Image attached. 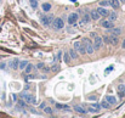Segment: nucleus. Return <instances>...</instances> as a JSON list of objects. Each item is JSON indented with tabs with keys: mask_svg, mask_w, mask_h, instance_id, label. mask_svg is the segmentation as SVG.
<instances>
[{
	"mask_svg": "<svg viewBox=\"0 0 125 118\" xmlns=\"http://www.w3.org/2000/svg\"><path fill=\"white\" fill-rule=\"evenodd\" d=\"M78 19H79V16H78V13H75V12L68 15V23H69L70 26H77Z\"/></svg>",
	"mask_w": 125,
	"mask_h": 118,
	"instance_id": "obj_4",
	"label": "nucleus"
},
{
	"mask_svg": "<svg viewBox=\"0 0 125 118\" xmlns=\"http://www.w3.org/2000/svg\"><path fill=\"white\" fill-rule=\"evenodd\" d=\"M102 40H103V43H106V44H109V35H104V37L102 38Z\"/></svg>",
	"mask_w": 125,
	"mask_h": 118,
	"instance_id": "obj_28",
	"label": "nucleus"
},
{
	"mask_svg": "<svg viewBox=\"0 0 125 118\" xmlns=\"http://www.w3.org/2000/svg\"><path fill=\"white\" fill-rule=\"evenodd\" d=\"M100 5L103 6V7H106V6H108V5H109V1H108V0H102V1L100 3Z\"/></svg>",
	"mask_w": 125,
	"mask_h": 118,
	"instance_id": "obj_25",
	"label": "nucleus"
},
{
	"mask_svg": "<svg viewBox=\"0 0 125 118\" xmlns=\"http://www.w3.org/2000/svg\"><path fill=\"white\" fill-rule=\"evenodd\" d=\"M107 16H108V19H111V21H115V19H117V13L115 12H108V15H107Z\"/></svg>",
	"mask_w": 125,
	"mask_h": 118,
	"instance_id": "obj_21",
	"label": "nucleus"
},
{
	"mask_svg": "<svg viewBox=\"0 0 125 118\" xmlns=\"http://www.w3.org/2000/svg\"><path fill=\"white\" fill-rule=\"evenodd\" d=\"M100 26H101V27H103V28H106V29H109V28L114 27V25H113V21H111V19H108V18H104V19H102V21L100 22Z\"/></svg>",
	"mask_w": 125,
	"mask_h": 118,
	"instance_id": "obj_6",
	"label": "nucleus"
},
{
	"mask_svg": "<svg viewBox=\"0 0 125 118\" xmlns=\"http://www.w3.org/2000/svg\"><path fill=\"white\" fill-rule=\"evenodd\" d=\"M21 97L22 99H24L26 100V102H28V104H30V105H35L37 104V99H35V96H33V95H30V94H21Z\"/></svg>",
	"mask_w": 125,
	"mask_h": 118,
	"instance_id": "obj_2",
	"label": "nucleus"
},
{
	"mask_svg": "<svg viewBox=\"0 0 125 118\" xmlns=\"http://www.w3.org/2000/svg\"><path fill=\"white\" fill-rule=\"evenodd\" d=\"M68 54H69V56H70V58H72V60H77V58H78V51H77L75 49H70V50L68 51Z\"/></svg>",
	"mask_w": 125,
	"mask_h": 118,
	"instance_id": "obj_12",
	"label": "nucleus"
},
{
	"mask_svg": "<svg viewBox=\"0 0 125 118\" xmlns=\"http://www.w3.org/2000/svg\"><path fill=\"white\" fill-rule=\"evenodd\" d=\"M73 110H74L75 112L80 113V114H85V113H87V111H86L83 106H80V105H75V106L73 107Z\"/></svg>",
	"mask_w": 125,
	"mask_h": 118,
	"instance_id": "obj_10",
	"label": "nucleus"
},
{
	"mask_svg": "<svg viewBox=\"0 0 125 118\" xmlns=\"http://www.w3.org/2000/svg\"><path fill=\"white\" fill-rule=\"evenodd\" d=\"M109 1V5L114 9V10H117V9H119V6H120V3H119V0H108Z\"/></svg>",
	"mask_w": 125,
	"mask_h": 118,
	"instance_id": "obj_13",
	"label": "nucleus"
},
{
	"mask_svg": "<svg viewBox=\"0 0 125 118\" xmlns=\"http://www.w3.org/2000/svg\"><path fill=\"white\" fill-rule=\"evenodd\" d=\"M41 7H43V11L44 12H47V11H50L51 10V4H49V3H44L43 5H41Z\"/></svg>",
	"mask_w": 125,
	"mask_h": 118,
	"instance_id": "obj_19",
	"label": "nucleus"
},
{
	"mask_svg": "<svg viewBox=\"0 0 125 118\" xmlns=\"http://www.w3.org/2000/svg\"><path fill=\"white\" fill-rule=\"evenodd\" d=\"M18 63H20V61L17 60V58H15V60H12V62L10 63V67L12 69H17V68H18Z\"/></svg>",
	"mask_w": 125,
	"mask_h": 118,
	"instance_id": "obj_18",
	"label": "nucleus"
},
{
	"mask_svg": "<svg viewBox=\"0 0 125 118\" xmlns=\"http://www.w3.org/2000/svg\"><path fill=\"white\" fill-rule=\"evenodd\" d=\"M18 104H20L22 107H26V106H27V105H26V102H24L23 100H20V101H18Z\"/></svg>",
	"mask_w": 125,
	"mask_h": 118,
	"instance_id": "obj_33",
	"label": "nucleus"
},
{
	"mask_svg": "<svg viewBox=\"0 0 125 118\" xmlns=\"http://www.w3.org/2000/svg\"><path fill=\"white\" fill-rule=\"evenodd\" d=\"M27 61H20V63H18V68L20 69H24V67L27 66Z\"/></svg>",
	"mask_w": 125,
	"mask_h": 118,
	"instance_id": "obj_24",
	"label": "nucleus"
},
{
	"mask_svg": "<svg viewBox=\"0 0 125 118\" xmlns=\"http://www.w3.org/2000/svg\"><path fill=\"white\" fill-rule=\"evenodd\" d=\"M91 106H92L94 108H96V110H98V111H100V108H101V106H100L98 104H92Z\"/></svg>",
	"mask_w": 125,
	"mask_h": 118,
	"instance_id": "obj_32",
	"label": "nucleus"
},
{
	"mask_svg": "<svg viewBox=\"0 0 125 118\" xmlns=\"http://www.w3.org/2000/svg\"><path fill=\"white\" fill-rule=\"evenodd\" d=\"M53 17L52 15H46V16H43L41 18H40V21H41V23L45 26V27H49L51 23H52V21H53Z\"/></svg>",
	"mask_w": 125,
	"mask_h": 118,
	"instance_id": "obj_3",
	"label": "nucleus"
},
{
	"mask_svg": "<svg viewBox=\"0 0 125 118\" xmlns=\"http://www.w3.org/2000/svg\"><path fill=\"white\" fill-rule=\"evenodd\" d=\"M0 68H3V69H4V68H5V65H4V63H1V65H0Z\"/></svg>",
	"mask_w": 125,
	"mask_h": 118,
	"instance_id": "obj_37",
	"label": "nucleus"
},
{
	"mask_svg": "<svg viewBox=\"0 0 125 118\" xmlns=\"http://www.w3.org/2000/svg\"><path fill=\"white\" fill-rule=\"evenodd\" d=\"M85 50H86V54H89V55H92V54H94L95 49H94V45H92L91 42L87 43V44L85 45Z\"/></svg>",
	"mask_w": 125,
	"mask_h": 118,
	"instance_id": "obj_8",
	"label": "nucleus"
},
{
	"mask_svg": "<svg viewBox=\"0 0 125 118\" xmlns=\"http://www.w3.org/2000/svg\"><path fill=\"white\" fill-rule=\"evenodd\" d=\"M78 51V54H81V55H84V54H86V50H85V46L81 44L80 46H79V49L77 50Z\"/></svg>",
	"mask_w": 125,
	"mask_h": 118,
	"instance_id": "obj_23",
	"label": "nucleus"
},
{
	"mask_svg": "<svg viewBox=\"0 0 125 118\" xmlns=\"http://www.w3.org/2000/svg\"><path fill=\"white\" fill-rule=\"evenodd\" d=\"M51 69H52L53 72H58V71H60V67H58V65L56 63V65H55V66H53V67H52Z\"/></svg>",
	"mask_w": 125,
	"mask_h": 118,
	"instance_id": "obj_30",
	"label": "nucleus"
},
{
	"mask_svg": "<svg viewBox=\"0 0 125 118\" xmlns=\"http://www.w3.org/2000/svg\"><path fill=\"white\" fill-rule=\"evenodd\" d=\"M109 34H112V35H115V37H118V35H120V34H121V28L112 27V28H109Z\"/></svg>",
	"mask_w": 125,
	"mask_h": 118,
	"instance_id": "obj_9",
	"label": "nucleus"
},
{
	"mask_svg": "<svg viewBox=\"0 0 125 118\" xmlns=\"http://www.w3.org/2000/svg\"><path fill=\"white\" fill-rule=\"evenodd\" d=\"M119 3H123V4H125V0H119Z\"/></svg>",
	"mask_w": 125,
	"mask_h": 118,
	"instance_id": "obj_38",
	"label": "nucleus"
},
{
	"mask_svg": "<svg viewBox=\"0 0 125 118\" xmlns=\"http://www.w3.org/2000/svg\"><path fill=\"white\" fill-rule=\"evenodd\" d=\"M87 111H89V112H91V113H96V112H98V110L94 108L92 106H89V107H87Z\"/></svg>",
	"mask_w": 125,
	"mask_h": 118,
	"instance_id": "obj_27",
	"label": "nucleus"
},
{
	"mask_svg": "<svg viewBox=\"0 0 125 118\" xmlns=\"http://www.w3.org/2000/svg\"><path fill=\"white\" fill-rule=\"evenodd\" d=\"M100 106H101L102 108H109V107H111V105L108 104V101H107V100H103V101L100 104Z\"/></svg>",
	"mask_w": 125,
	"mask_h": 118,
	"instance_id": "obj_22",
	"label": "nucleus"
},
{
	"mask_svg": "<svg viewBox=\"0 0 125 118\" xmlns=\"http://www.w3.org/2000/svg\"><path fill=\"white\" fill-rule=\"evenodd\" d=\"M33 69H34V66H33L32 63H27V66L24 67V69H23V71H24V74H29Z\"/></svg>",
	"mask_w": 125,
	"mask_h": 118,
	"instance_id": "obj_16",
	"label": "nucleus"
},
{
	"mask_svg": "<svg viewBox=\"0 0 125 118\" xmlns=\"http://www.w3.org/2000/svg\"><path fill=\"white\" fill-rule=\"evenodd\" d=\"M44 112L47 113V114H52V108H50V107H44Z\"/></svg>",
	"mask_w": 125,
	"mask_h": 118,
	"instance_id": "obj_29",
	"label": "nucleus"
},
{
	"mask_svg": "<svg viewBox=\"0 0 125 118\" xmlns=\"http://www.w3.org/2000/svg\"><path fill=\"white\" fill-rule=\"evenodd\" d=\"M106 100L108 101L109 105H115L117 104V99H115L114 96H112V95H107L106 96Z\"/></svg>",
	"mask_w": 125,
	"mask_h": 118,
	"instance_id": "obj_14",
	"label": "nucleus"
},
{
	"mask_svg": "<svg viewBox=\"0 0 125 118\" xmlns=\"http://www.w3.org/2000/svg\"><path fill=\"white\" fill-rule=\"evenodd\" d=\"M43 69H44V73H47V72L50 71V68H49V67H45V66L43 67Z\"/></svg>",
	"mask_w": 125,
	"mask_h": 118,
	"instance_id": "obj_34",
	"label": "nucleus"
},
{
	"mask_svg": "<svg viewBox=\"0 0 125 118\" xmlns=\"http://www.w3.org/2000/svg\"><path fill=\"white\" fill-rule=\"evenodd\" d=\"M30 6L33 9H37L38 7V1H37V0H33V1H30Z\"/></svg>",
	"mask_w": 125,
	"mask_h": 118,
	"instance_id": "obj_26",
	"label": "nucleus"
},
{
	"mask_svg": "<svg viewBox=\"0 0 125 118\" xmlns=\"http://www.w3.org/2000/svg\"><path fill=\"white\" fill-rule=\"evenodd\" d=\"M37 67H38V68H40V69H41V68H43V67H44V63H38V66H37Z\"/></svg>",
	"mask_w": 125,
	"mask_h": 118,
	"instance_id": "obj_35",
	"label": "nucleus"
},
{
	"mask_svg": "<svg viewBox=\"0 0 125 118\" xmlns=\"http://www.w3.org/2000/svg\"><path fill=\"white\" fill-rule=\"evenodd\" d=\"M80 45H81V43H79V42H75V43H74V49H75V50H78Z\"/></svg>",
	"mask_w": 125,
	"mask_h": 118,
	"instance_id": "obj_31",
	"label": "nucleus"
},
{
	"mask_svg": "<svg viewBox=\"0 0 125 118\" xmlns=\"http://www.w3.org/2000/svg\"><path fill=\"white\" fill-rule=\"evenodd\" d=\"M89 15H90V18L92 19V21H98L100 17H101V16L97 13V11H96V10H92V11H91L90 13H89Z\"/></svg>",
	"mask_w": 125,
	"mask_h": 118,
	"instance_id": "obj_11",
	"label": "nucleus"
},
{
	"mask_svg": "<svg viewBox=\"0 0 125 118\" xmlns=\"http://www.w3.org/2000/svg\"><path fill=\"white\" fill-rule=\"evenodd\" d=\"M70 56H69V54L68 52H64L63 54V61H64V63H70Z\"/></svg>",
	"mask_w": 125,
	"mask_h": 118,
	"instance_id": "obj_20",
	"label": "nucleus"
},
{
	"mask_svg": "<svg viewBox=\"0 0 125 118\" xmlns=\"http://www.w3.org/2000/svg\"><path fill=\"white\" fill-rule=\"evenodd\" d=\"M96 11H97V13L101 16V17H107V15H108V10H107L106 7H103V6H100V7H97L96 9Z\"/></svg>",
	"mask_w": 125,
	"mask_h": 118,
	"instance_id": "obj_7",
	"label": "nucleus"
},
{
	"mask_svg": "<svg viewBox=\"0 0 125 118\" xmlns=\"http://www.w3.org/2000/svg\"><path fill=\"white\" fill-rule=\"evenodd\" d=\"M94 39H95V40H94V49L95 50H100L101 48H102V45H103V40H102V38L101 37H98L97 34L94 37Z\"/></svg>",
	"mask_w": 125,
	"mask_h": 118,
	"instance_id": "obj_5",
	"label": "nucleus"
},
{
	"mask_svg": "<svg viewBox=\"0 0 125 118\" xmlns=\"http://www.w3.org/2000/svg\"><path fill=\"white\" fill-rule=\"evenodd\" d=\"M91 21V18H90V15H89V13H86V15H84V18L81 19V25H87L89 22H90Z\"/></svg>",
	"mask_w": 125,
	"mask_h": 118,
	"instance_id": "obj_17",
	"label": "nucleus"
},
{
	"mask_svg": "<svg viewBox=\"0 0 125 118\" xmlns=\"http://www.w3.org/2000/svg\"><path fill=\"white\" fill-rule=\"evenodd\" d=\"M52 28L53 29H62L64 27V22H63V19L61 17H56V18H53V21H52Z\"/></svg>",
	"mask_w": 125,
	"mask_h": 118,
	"instance_id": "obj_1",
	"label": "nucleus"
},
{
	"mask_svg": "<svg viewBox=\"0 0 125 118\" xmlns=\"http://www.w3.org/2000/svg\"><path fill=\"white\" fill-rule=\"evenodd\" d=\"M119 43V39H118V37H115V35H109V44H112V45H117Z\"/></svg>",
	"mask_w": 125,
	"mask_h": 118,
	"instance_id": "obj_15",
	"label": "nucleus"
},
{
	"mask_svg": "<svg viewBox=\"0 0 125 118\" xmlns=\"http://www.w3.org/2000/svg\"><path fill=\"white\" fill-rule=\"evenodd\" d=\"M121 48H123V49H125V39H124V40H123V44H121Z\"/></svg>",
	"mask_w": 125,
	"mask_h": 118,
	"instance_id": "obj_36",
	"label": "nucleus"
}]
</instances>
